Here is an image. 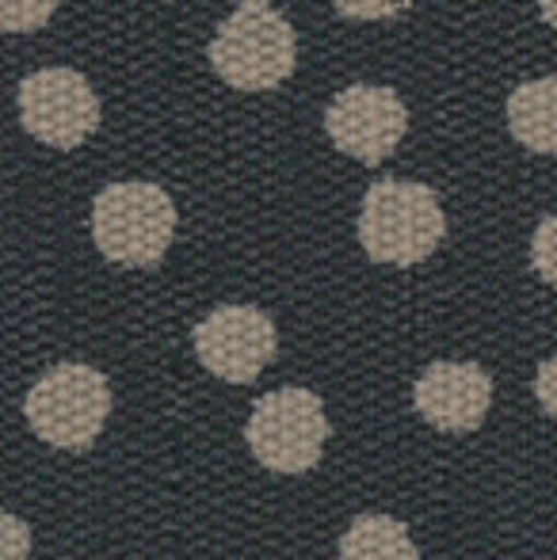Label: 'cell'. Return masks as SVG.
Instances as JSON below:
<instances>
[{
	"instance_id": "cell-8",
	"label": "cell",
	"mask_w": 557,
	"mask_h": 560,
	"mask_svg": "<svg viewBox=\"0 0 557 560\" xmlns=\"http://www.w3.org/2000/svg\"><path fill=\"white\" fill-rule=\"evenodd\" d=\"M409 130V107L386 84H348L325 107V133L344 156L382 164Z\"/></svg>"
},
{
	"instance_id": "cell-10",
	"label": "cell",
	"mask_w": 557,
	"mask_h": 560,
	"mask_svg": "<svg viewBox=\"0 0 557 560\" xmlns=\"http://www.w3.org/2000/svg\"><path fill=\"white\" fill-rule=\"evenodd\" d=\"M508 130L531 153L557 156V77L523 81L508 96Z\"/></svg>"
},
{
	"instance_id": "cell-4",
	"label": "cell",
	"mask_w": 557,
	"mask_h": 560,
	"mask_svg": "<svg viewBox=\"0 0 557 560\" xmlns=\"http://www.w3.org/2000/svg\"><path fill=\"white\" fill-rule=\"evenodd\" d=\"M176 236V202L156 184H112L92 202V241L119 267H156Z\"/></svg>"
},
{
	"instance_id": "cell-11",
	"label": "cell",
	"mask_w": 557,
	"mask_h": 560,
	"mask_svg": "<svg viewBox=\"0 0 557 560\" xmlns=\"http://www.w3.org/2000/svg\"><path fill=\"white\" fill-rule=\"evenodd\" d=\"M340 557L348 560H417L420 549L413 546L405 523L390 515H359L340 538Z\"/></svg>"
},
{
	"instance_id": "cell-13",
	"label": "cell",
	"mask_w": 557,
	"mask_h": 560,
	"mask_svg": "<svg viewBox=\"0 0 557 560\" xmlns=\"http://www.w3.org/2000/svg\"><path fill=\"white\" fill-rule=\"evenodd\" d=\"M531 264H535L538 279L557 287V214L543 218L531 236Z\"/></svg>"
},
{
	"instance_id": "cell-15",
	"label": "cell",
	"mask_w": 557,
	"mask_h": 560,
	"mask_svg": "<svg viewBox=\"0 0 557 560\" xmlns=\"http://www.w3.org/2000/svg\"><path fill=\"white\" fill-rule=\"evenodd\" d=\"M35 538H31V526L23 518L0 511V560H20L31 553Z\"/></svg>"
},
{
	"instance_id": "cell-3",
	"label": "cell",
	"mask_w": 557,
	"mask_h": 560,
	"mask_svg": "<svg viewBox=\"0 0 557 560\" xmlns=\"http://www.w3.org/2000/svg\"><path fill=\"white\" fill-rule=\"evenodd\" d=\"M23 416L46 446L84 454L112 416V382L96 366L58 362L27 389Z\"/></svg>"
},
{
	"instance_id": "cell-2",
	"label": "cell",
	"mask_w": 557,
	"mask_h": 560,
	"mask_svg": "<svg viewBox=\"0 0 557 560\" xmlns=\"http://www.w3.org/2000/svg\"><path fill=\"white\" fill-rule=\"evenodd\" d=\"M446 218L439 195L413 179H374L359 210V244L374 264L417 267L439 248Z\"/></svg>"
},
{
	"instance_id": "cell-14",
	"label": "cell",
	"mask_w": 557,
	"mask_h": 560,
	"mask_svg": "<svg viewBox=\"0 0 557 560\" xmlns=\"http://www.w3.org/2000/svg\"><path fill=\"white\" fill-rule=\"evenodd\" d=\"M333 4L344 20L374 23V20H394V15L409 12L413 0H333Z\"/></svg>"
},
{
	"instance_id": "cell-1",
	"label": "cell",
	"mask_w": 557,
	"mask_h": 560,
	"mask_svg": "<svg viewBox=\"0 0 557 560\" xmlns=\"http://www.w3.org/2000/svg\"><path fill=\"white\" fill-rule=\"evenodd\" d=\"M210 66L237 92H271L298 66V35L271 0H237L210 38Z\"/></svg>"
},
{
	"instance_id": "cell-9",
	"label": "cell",
	"mask_w": 557,
	"mask_h": 560,
	"mask_svg": "<svg viewBox=\"0 0 557 560\" xmlns=\"http://www.w3.org/2000/svg\"><path fill=\"white\" fill-rule=\"evenodd\" d=\"M413 405L436 431H477L492 405V377L477 362L439 359L417 377Z\"/></svg>"
},
{
	"instance_id": "cell-6",
	"label": "cell",
	"mask_w": 557,
	"mask_h": 560,
	"mask_svg": "<svg viewBox=\"0 0 557 560\" xmlns=\"http://www.w3.org/2000/svg\"><path fill=\"white\" fill-rule=\"evenodd\" d=\"M15 107H20L23 130L43 145L61 149V153L84 145L100 130V115H104L89 77L66 66L38 69L27 81H20Z\"/></svg>"
},
{
	"instance_id": "cell-16",
	"label": "cell",
	"mask_w": 557,
	"mask_h": 560,
	"mask_svg": "<svg viewBox=\"0 0 557 560\" xmlns=\"http://www.w3.org/2000/svg\"><path fill=\"white\" fill-rule=\"evenodd\" d=\"M535 397L538 405L546 408V416H554L557 420V354L554 359H543L535 370Z\"/></svg>"
},
{
	"instance_id": "cell-5",
	"label": "cell",
	"mask_w": 557,
	"mask_h": 560,
	"mask_svg": "<svg viewBox=\"0 0 557 560\" xmlns=\"http://www.w3.org/2000/svg\"><path fill=\"white\" fill-rule=\"evenodd\" d=\"M245 443L264 469L282 472V477L310 472L328 443L325 405L317 393L302 385L264 393L245 423Z\"/></svg>"
},
{
	"instance_id": "cell-7",
	"label": "cell",
	"mask_w": 557,
	"mask_h": 560,
	"mask_svg": "<svg viewBox=\"0 0 557 560\" xmlns=\"http://www.w3.org/2000/svg\"><path fill=\"white\" fill-rule=\"evenodd\" d=\"M195 354L214 377L253 385L279 351L271 317L256 305H218L195 325Z\"/></svg>"
},
{
	"instance_id": "cell-12",
	"label": "cell",
	"mask_w": 557,
	"mask_h": 560,
	"mask_svg": "<svg viewBox=\"0 0 557 560\" xmlns=\"http://www.w3.org/2000/svg\"><path fill=\"white\" fill-rule=\"evenodd\" d=\"M61 0H0V35H27L50 23Z\"/></svg>"
},
{
	"instance_id": "cell-17",
	"label": "cell",
	"mask_w": 557,
	"mask_h": 560,
	"mask_svg": "<svg viewBox=\"0 0 557 560\" xmlns=\"http://www.w3.org/2000/svg\"><path fill=\"white\" fill-rule=\"evenodd\" d=\"M538 8H543V20L557 27V0H538Z\"/></svg>"
}]
</instances>
